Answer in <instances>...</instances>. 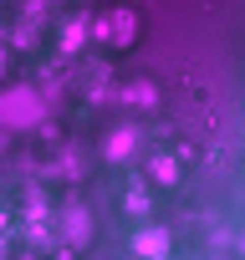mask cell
Wrapping results in <instances>:
<instances>
[{
	"label": "cell",
	"mask_w": 245,
	"mask_h": 260,
	"mask_svg": "<svg viewBox=\"0 0 245 260\" xmlns=\"http://www.w3.org/2000/svg\"><path fill=\"white\" fill-rule=\"evenodd\" d=\"M138 250H143V255H164V250H169V235H143Z\"/></svg>",
	"instance_id": "1"
}]
</instances>
